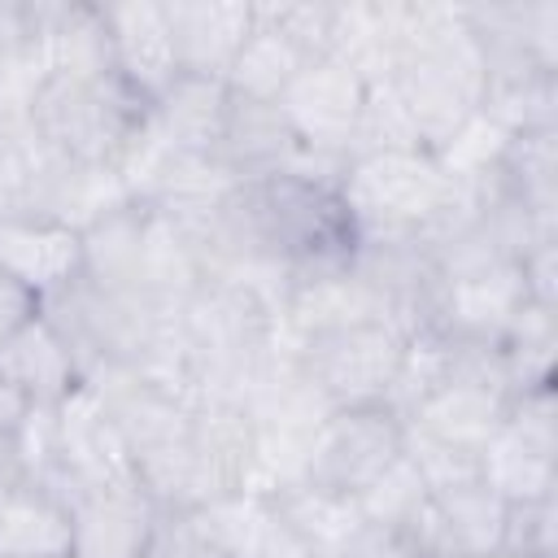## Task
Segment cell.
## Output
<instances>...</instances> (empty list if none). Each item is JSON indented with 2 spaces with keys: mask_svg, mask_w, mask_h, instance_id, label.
Masks as SVG:
<instances>
[{
  "mask_svg": "<svg viewBox=\"0 0 558 558\" xmlns=\"http://www.w3.org/2000/svg\"><path fill=\"white\" fill-rule=\"evenodd\" d=\"M153 122V100L118 70L105 74H44L31 92V131L57 157L92 170H122Z\"/></svg>",
  "mask_w": 558,
  "mask_h": 558,
  "instance_id": "obj_1",
  "label": "cell"
},
{
  "mask_svg": "<svg viewBox=\"0 0 558 558\" xmlns=\"http://www.w3.org/2000/svg\"><path fill=\"white\" fill-rule=\"evenodd\" d=\"M449 174L427 148L353 157L340 183V196L353 214L357 240H397L418 235L423 218L440 201Z\"/></svg>",
  "mask_w": 558,
  "mask_h": 558,
  "instance_id": "obj_2",
  "label": "cell"
},
{
  "mask_svg": "<svg viewBox=\"0 0 558 558\" xmlns=\"http://www.w3.org/2000/svg\"><path fill=\"white\" fill-rule=\"evenodd\" d=\"M301 375L323 392L331 410L384 405L405 353V336L392 323H353L310 340H292Z\"/></svg>",
  "mask_w": 558,
  "mask_h": 558,
  "instance_id": "obj_3",
  "label": "cell"
},
{
  "mask_svg": "<svg viewBox=\"0 0 558 558\" xmlns=\"http://www.w3.org/2000/svg\"><path fill=\"white\" fill-rule=\"evenodd\" d=\"M401 453H405V423L388 405L331 410L318 423V432L310 436L305 480L318 484V488H327V493L357 497Z\"/></svg>",
  "mask_w": 558,
  "mask_h": 558,
  "instance_id": "obj_4",
  "label": "cell"
},
{
  "mask_svg": "<svg viewBox=\"0 0 558 558\" xmlns=\"http://www.w3.org/2000/svg\"><path fill=\"white\" fill-rule=\"evenodd\" d=\"M484 480L501 501H536L558 488V414L554 384L510 397L501 432L480 453Z\"/></svg>",
  "mask_w": 558,
  "mask_h": 558,
  "instance_id": "obj_5",
  "label": "cell"
},
{
  "mask_svg": "<svg viewBox=\"0 0 558 558\" xmlns=\"http://www.w3.org/2000/svg\"><path fill=\"white\" fill-rule=\"evenodd\" d=\"M362 96H366V83L344 61L323 57V61H310L288 83V92L279 96V109H283L292 135L301 140V148L327 153V157H349Z\"/></svg>",
  "mask_w": 558,
  "mask_h": 558,
  "instance_id": "obj_6",
  "label": "cell"
},
{
  "mask_svg": "<svg viewBox=\"0 0 558 558\" xmlns=\"http://www.w3.org/2000/svg\"><path fill=\"white\" fill-rule=\"evenodd\" d=\"M52 414H57V449H61V475H65L61 497H70L74 488L135 480V462L118 436V423L87 384H78L61 405H52Z\"/></svg>",
  "mask_w": 558,
  "mask_h": 558,
  "instance_id": "obj_7",
  "label": "cell"
},
{
  "mask_svg": "<svg viewBox=\"0 0 558 558\" xmlns=\"http://www.w3.org/2000/svg\"><path fill=\"white\" fill-rule=\"evenodd\" d=\"M70 558H140L157 519V501L140 488V480L74 488L70 497Z\"/></svg>",
  "mask_w": 558,
  "mask_h": 558,
  "instance_id": "obj_8",
  "label": "cell"
},
{
  "mask_svg": "<svg viewBox=\"0 0 558 558\" xmlns=\"http://www.w3.org/2000/svg\"><path fill=\"white\" fill-rule=\"evenodd\" d=\"M0 270L44 301L83 275V235L52 218L0 214Z\"/></svg>",
  "mask_w": 558,
  "mask_h": 558,
  "instance_id": "obj_9",
  "label": "cell"
},
{
  "mask_svg": "<svg viewBox=\"0 0 558 558\" xmlns=\"http://www.w3.org/2000/svg\"><path fill=\"white\" fill-rule=\"evenodd\" d=\"M166 22H170L179 70L222 78L244 35L253 31L257 9L248 0H174L166 4Z\"/></svg>",
  "mask_w": 558,
  "mask_h": 558,
  "instance_id": "obj_10",
  "label": "cell"
},
{
  "mask_svg": "<svg viewBox=\"0 0 558 558\" xmlns=\"http://www.w3.org/2000/svg\"><path fill=\"white\" fill-rule=\"evenodd\" d=\"M105 26L113 44V70L148 100H157L183 70L174 57L166 4H105Z\"/></svg>",
  "mask_w": 558,
  "mask_h": 558,
  "instance_id": "obj_11",
  "label": "cell"
},
{
  "mask_svg": "<svg viewBox=\"0 0 558 558\" xmlns=\"http://www.w3.org/2000/svg\"><path fill=\"white\" fill-rule=\"evenodd\" d=\"M523 301H527V288H523L519 262H506V266H493L480 275H462V279H445L432 331L501 340L510 318L523 310Z\"/></svg>",
  "mask_w": 558,
  "mask_h": 558,
  "instance_id": "obj_12",
  "label": "cell"
},
{
  "mask_svg": "<svg viewBox=\"0 0 558 558\" xmlns=\"http://www.w3.org/2000/svg\"><path fill=\"white\" fill-rule=\"evenodd\" d=\"M0 379L26 401V405H61L83 379L61 344V336L44 323V314L26 318L4 344H0Z\"/></svg>",
  "mask_w": 558,
  "mask_h": 558,
  "instance_id": "obj_13",
  "label": "cell"
},
{
  "mask_svg": "<svg viewBox=\"0 0 558 558\" xmlns=\"http://www.w3.org/2000/svg\"><path fill=\"white\" fill-rule=\"evenodd\" d=\"M70 501L35 480L0 488V558H70Z\"/></svg>",
  "mask_w": 558,
  "mask_h": 558,
  "instance_id": "obj_14",
  "label": "cell"
},
{
  "mask_svg": "<svg viewBox=\"0 0 558 558\" xmlns=\"http://www.w3.org/2000/svg\"><path fill=\"white\" fill-rule=\"evenodd\" d=\"M506 410H510V397L506 392H493V388H480V384H462V379H445L405 418V427L418 432V436H432L440 445L484 453L488 440L501 432Z\"/></svg>",
  "mask_w": 558,
  "mask_h": 558,
  "instance_id": "obj_15",
  "label": "cell"
},
{
  "mask_svg": "<svg viewBox=\"0 0 558 558\" xmlns=\"http://www.w3.org/2000/svg\"><path fill=\"white\" fill-rule=\"evenodd\" d=\"M231 92L222 78L209 74H179L157 100H153V126L166 140V148L218 157L222 126H227Z\"/></svg>",
  "mask_w": 558,
  "mask_h": 558,
  "instance_id": "obj_16",
  "label": "cell"
},
{
  "mask_svg": "<svg viewBox=\"0 0 558 558\" xmlns=\"http://www.w3.org/2000/svg\"><path fill=\"white\" fill-rule=\"evenodd\" d=\"M296 153H301V140L292 135L279 100L231 96L222 144H218V161L231 174H240V179L275 174V170H288Z\"/></svg>",
  "mask_w": 558,
  "mask_h": 558,
  "instance_id": "obj_17",
  "label": "cell"
},
{
  "mask_svg": "<svg viewBox=\"0 0 558 558\" xmlns=\"http://www.w3.org/2000/svg\"><path fill=\"white\" fill-rule=\"evenodd\" d=\"M353 323H388L384 301L353 270L296 283L283 296V310H279V327H283L288 340H310V336L340 331V327H353Z\"/></svg>",
  "mask_w": 558,
  "mask_h": 558,
  "instance_id": "obj_18",
  "label": "cell"
},
{
  "mask_svg": "<svg viewBox=\"0 0 558 558\" xmlns=\"http://www.w3.org/2000/svg\"><path fill=\"white\" fill-rule=\"evenodd\" d=\"M279 514V523L292 532V541L305 549V558H340L349 549V541L357 536V527L366 523L353 497L327 493L310 480H296L279 493L266 497Z\"/></svg>",
  "mask_w": 558,
  "mask_h": 558,
  "instance_id": "obj_19",
  "label": "cell"
},
{
  "mask_svg": "<svg viewBox=\"0 0 558 558\" xmlns=\"http://www.w3.org/2000/svg\"><path fill=\"white\" fill-rule=\"evenodd\" d=\"M144 218L148 209L140 201H122L96 222H87L83 235V279H92L105 292H140V248H144Z\"/></svg>",
  "mask_w": 558,
  "mask_h": 558,
  "instance_id": "obj_20",
  "label": "cell"
},
{
  "mask_svg": "<svg viewBox=\"0 0 558 558\" xmlns=\"http://www.w3.org/2000/svg\"><path fill=\"white\" fill-rule=\"evenodd\" d=\"M480 113H488L506 135L558 131V70L523 65V70L484 74Z\"/></svg>",
  "mask_w": 558,
  "mask_h": 558,
  "instance_id": "obj_21",
  "label": "cell"
},
{
  "mask_svg": "<svg viewBox=\"0 0 558 558\" xmlns=\"http://www.w3.org/2000/svg\"><path fill=\"white\" fill-rule=\"evenodd\" d=\"M257 9V4H253ZM305 52L283 35L275 31L266 17L253 22V31L244 35L240 52L231 57L222 83L231 96H248V100H279L288 92V83L305 70Z\"/></svg>",
  "mask_w": 558,
  "mask_h": 558,
  "instance_id": "obj_22",
  "label": "cell"
},
{
  "mask_svg": "<svg viewBox=\"0 0 558 558\" xmlns=\"http://www.w3.org/2000/svg\"><path fill=\"white\" fill-rule=\"evenodd\" d=\"M493 174L536 222L558 227V131L510 135Z\"/></svg>",
  "mask_w": 558,
  "mask_h": 558,
  "instance_id": "obj_23",
  "label": "cell"
},
{
  "mask_svg": "<svg viewBox=\"0 0 558 558\" xmlns=\"http://www.w3.org/2000/svg\"><path fill=\"white\" fill-rule=\"evenodd\" d=\"M449 541L458 558H488L501 554V527H506V501L493 493V484L480 475L471 484H453L445 493H432Z\"/></svg>",
  "mask_w": 558,
  "mask_h": 558,
  "instance_id": "obj_24",
  "label": "cell"
},
{
  "mask_svg": "<svg viewBox=\"0 0 558 558\" xmlns=\"http://www.w3.org/2000/svg\"><path fill=\"white\" fill-rule=\"evenodd\" d=\"M554 349H558V314H554V305L523 301V310L510 318V327L501 336V357H506L514 397L527 392V388L554 384Z\"/></svg>",
  "mask_w": 558,
  "mask_h": 558,
  "instance_id": "obj_25",
  "label": "cell"
},
{
  "mask_svg": "<svg viewBox=\"0 0 558 558\" xmlns=\"http://www.w3.org/2000/svg\"><path fill=\"white\" fill-rule=\"evenodd\" d=\"M405 148H423V144H418V131H414L392 78L371 83L366 96H362V109H357L353 140H349V161L353 157H375V153H405Z\"/></svg>",
  "mask_w": 558,
  "mask_h": 558,
  "instance_id": "obj_26",
  "label": "cell"
},
{
  "mask_svg": "<svg viewBox=\"0 0 558 558\" xmlns=\"http://www.w3.org/2000/svg\"><path fill=\"white\" fill-rule=\"evenodd\" d=\"M140 558H235L209 510H157Z\"/></svg>",
  "mask_w": 558,
  "mask_h": 558,
  "instance_id": "obj_27",
  "label": "cell"
},
{
  "mask_svg": "<svg viewBox=\"0 0 558 558\" xmlns=\"http://www.w3.org/2000/svg\"><path fill=\"white\" fill-rule=\"evenodd\" d=\"M506 131L488 118V113H471L432 157H436V166L449 174V179H484V174H493L497 170V161H501V153H506Z\"/></svg>",
  "mask_w": 558,
  "mask_h": 558,
  "instance_id": "obj_28",
  "label": "cell"
},
{
  "mask_svg": "<svg viewBox=\"0 0 558 558\" xmlns=\"http://www.w3.org/2000/svg\"><path fill=\"white\" fill-rule=\"evenodd\" d=\"M357 510L366 523H388V527H401L423 501H427V484L418 475V466L410 462V453H401L379 480H371L357 497Z\"/></svg>",
  "mask_w": 558,
  "mask_h": 558,
  "instance_id": "obj_29",
  "label": "cell"
},
{
  "mask_svg": "<svg viewBox=\"0 0 558 558\" xmlns=\"http://www.w3.org/2000/svg\"><path fill=\"white\" fill-rule=\"evenodd\" d=\"M501 554H510V558H554L558 554V510H554V497L506 501Z\"/></svg>",
  "mask_w": 558,
  "mask_h": 558,
  "instance_id": "obj_30",
  "label": "cell"
},
{
  "mask_svg": "<svg viewBox=\"0 0 558 558\" xmlns=\"http://www.w3.org/2000/svg\"><path fill=\"white\" fill-rule=\"evenodd\" d=\"M257 17H266L275 31H283L305 61L331 57V31H336V4L327 0H301V4H257Z\"/></svg>",
  "mask_w": 558,
  "mask_h": 558,
  "instance_id": "obj_31",
  "label": "cell"
},
{
  "mask_svg": "<svg viewBox=\"0 0 558 558\" xmlns=\"http://www.w3.org/2000/svg\"><path fill=\"white\" fill-rule=\"evenodd\" d=\"M39 52V0H0V61Z\"/></svg>",
  "mask_w": 558,
  "mask_h": 558,
  "instance_id": "obj_32",
  "label": "cell"
},
{
  "mask_svg": "<svg viewBox=\"0 0 558 558\" xmlns=\"http://www.w3.org/2000/svg\"><path fill=\"white\" fill-rule=\"evenodd\" d=\"M340 558H414L410 541L401 527H388V523H362L357 536L349 541V549Z\"/></svg>",
  "mask_w": 558,
  "mask_h": 558,
  "instance_id": "obj_33",
  "label": "cell"
},
{
  "mask_svg": "<svg viewBox=\"0 0 558 558\" xmlns=\"http://www.w3.org/2000/svg\"><path fill=\"white\" fill-rule=\"evenodd\" d=\"M39 314V296H31L22 283H13L4 270H0V344L26 323Z\"/></svg>",
  "mask_w": 558,
  "mask_h": 558,
  "instance_id": "obj_34",
  "label": "cell"
},
{
  "mask_svg": "<svg viewBox=\"0 0 558 558\" xmlns=\"http://www.w3.org/2000/svg\"><path fill=\"white\" fill-rule=\"evenodd\" d=\"M26 410H31V405L0 379V436H13V432L22 427V418H26Z\"/></svg>",
  "mask_w": 558,
  "mask_h": 558,
  "instance_id": "obj_35",
  "label": "cell"
},
{
  "mask_svg": "<svg viewBox=\"0 0 558 558\" xmlns=\"http://www.w3.org/2000/svg\"><path fill=\"white\" fill-rule=\"evenodd\" d=\"M488 558H510V554H488Z\"/></svg>",
  "mask_w": 558,
  "mask_h": 558,
  "instance_id": "obj_36",
  "label": "cell"
}]
</instances>
